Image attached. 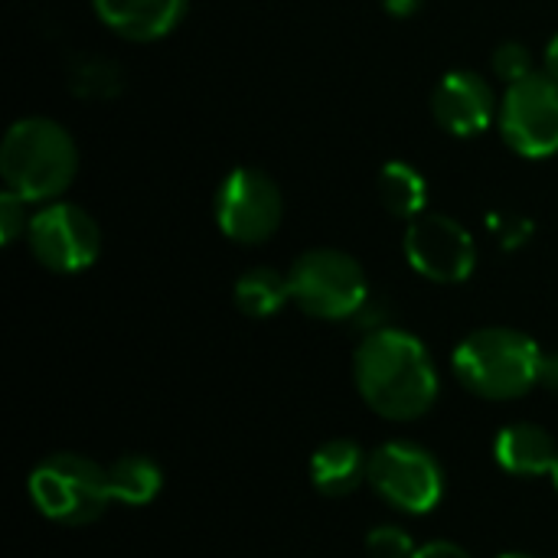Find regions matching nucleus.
<instances>
[{"instance_id":"10","label":"nucleus","mask_w":558,"mask_h":558,"mask_svg":"<svg viewBox=\"0 0 558 558\" xmlns=\"http://www.w3.org/2000/svg\"><path fill=\"white\" fill-rule=\"evenodd\" d=\"M405 262L435 284H461L477 268V242L464 222L448 213H422L405 226Z\"/></svg>"},{"instance_id":"16","label":"nucleus","mask_w":558,"mask_h":558,"mask_svg":"<svg viewBox=\"0 0 558 558\" xmlns=\"http://www.w3.org/2000/svg\"><path fill=\"white\" fill-rule=\"evenodd\" d=\"M235 307L245 314V317H255V320H265V317H275L288 301H291V281L284 271L278 268H268V265H258V268H248L239 281H235Z\"/></svg>"},{"instance_id":"17","label":"nucleus","mask_w":558,"mask_h":558,"mask_svg":"<svg viewBox=\"0 0 558 558\" xmlns=\"http://www.w3.org/2000/svg\"><path fill=\"white\" fill-rule=\"evenodd\" d=\"M108 487H111V500L128 507H144L160 494L163 471L147 454H124L108 464Z\"/></svg>"},{"instance_id":"23","label":"nucleus","mask_w":558,"mask_h":558,"mask_svg":"<svg viewBox=\"0 0 558 558\" xmlns=\"http://www.w3.org/2000/svg\"><path fill=\"white\" fill-rule=\"evenodd\" d=\"M539 386L558 392V353H546L543 350V360H539Z\"/></svg>"},{"instance_id":"8","label":"nucleus","mask_w":558,"mask_h":558,"mask_svg":"<svg viewBox=\"0 0 558 558\" xmlns=\"http://www.w3.org/2000/svg\"><path fill=\"white\" fill-rule=\"evenodd\" d=\"M497 128L504 144L526 157L546 160L558 154V82L543 69L507 85Z\"/></svg>"},{"instance_id":"2","label":"nucleus","mask_w":558,"mask_h":558,"mask_svg":"<svg viewBox=\"0 0 558 558\" xmlns=\"http://www.w3.org/2000/svg\"><path fill=\"white\" fill-rule=\"evenodd\" d=\"M78 173V144L46 114L16 118L0 141L3 190L29 206L56 203Z\"/></svg>"},{"instance_id":"4","label":"nucleus","mask_w":558,"mask_h":558,"mask_svg":"<svg viewBox=\"0 0 558 558\" xmlns=\"http://www.w3.org/2000/svg\"><path fill=\"white\" fill-rule=\"evenodd\" d=\"M29 497L46 520L59 526H88L101 520L111 504L108 468L72 451L49 454L29 474Z\"/></svg>"},{"instance_id":"18","label":"nucleus","mask_w":558,"mask_h":558,"mask_svg":"<svg viewBox=\"0 0 558 558\" xmlns=\"http://www.w3.org/2000/svg\"><path fill=\"white\" fill-rule=\"evenodd\" d=\"M72 92L82 98H111L121 88V72L108 59H78L69 72Z\"/></svg>"},{"instance_id":"26","label":"nucleus","mask_w":558,"mask_h":558,"mask_svg":"<svg viewBox=\"0 0 558 558\" xmlns=\"http://www.w3.org/2000/svg\"><path fill=\"white\" fill-rule=\"evenodd\" d=\"M500 558H536V556H526V553H507V556Z\"/></svg>"},{"instance_id":"14","label":"nucleus","mask_w":558,"mask_h":558,"mask_svg":"<svg viewBox=\"0 0 558 558\" xmlns=\"http://www.w3.org/2000/svg\"><path fill=\"white\" fill-rule=\"evenodd\" d=\"M494 458L504 471L517 477L553 474L558 458L556 438L536 422H513L494 441Z\"/></svg>"},{"instance_id":"11","label":"nucleus","mask_w":558,"mask_h":558,"mask_svg":"<svg viewBox=\"0 0 558 558\" xmlns=\"http://www.w3.org/2000/svg\"><path fill=\"white\" fill-rule=\"evenodd\" d=\"M432 114L441 131L454 137H477L497 121L500 98L487 75L471 69H451L438 78L432 92Z\"/></svg>"},{"instance_id":"7","label":"nucleus","mask_w":558,"mask_h":558,"mask_svg":"<svg viewBox=\"0 0 558 558\" xmlns=\"http://www.w3.org/2000/svg\"><path fill=\"white\" fill-rule=\"evenodd\" d=\"M389 507L402 513H432L445 497V468L415 441H386L369 454L366 481Z\"/></svg>"},{"instance_id":"15","label":"nucleus","mask_w":558,"mask_h":558,"mask_svg":"<svg viewBox=\"0 0 558 558\" xmlns=\"http://www.w3.org/2000/svg\"><path fill=\"white\" fill-rule=\"evenodd\" d=\"M376 196L383 209L396 219H418L428 213V180L418 167L405 160H389L376 177Z\"/></svg>"},{"instance_id":"9","label":"nucleus","mask_w":558,"mask_h":558,"mask_svg":"<svg viewBox=\"0 0 558 558\" xmlns=\"http://www.w3.org/2000/svg\"><path fill=\"white\" fill-rule=\"evenodd\" d=\"M98 219L75 203H46L33 213L26 229L29 255L52 275H78L101 255Z\"/></svg>"},{"instance_id":"3","label":"nucleus","mask_w":558,"mask_h":558,"mask_svg":"<svg viewBox=\"0 0 558 558\" xmlns=\"http://www.w3.org/2000/svg\"><path fill=\"white\" fill-rule=\"evenodd\" d=\"M539 343L513 327H481L468 333L451 356L458 383L490 402H510L539 386Z\"/></svg>"},{"instance_id":"24","label":"nucleus","mask_w":558,"mask_h":558,"mask_svg":"<svg viewBox=\"0 0 558 558\" xmlns=\"http://www.w3.org/2000/svg\"><path fill=\"white\" fill-rule=\"evenodd\" d=\"M383 7L392 16H412V13H418L422 0H383Z\"/></svg>"},{"instance_id":"13","label":"nucleus","mask_w":558,"mask_h":558,"mask_svg":"<svg viewBox=\"0 0 558 558\" xmlns=\"http://www.w3.org/2000/svg\"><path fill=\"white\" fill-rule=\"evenodd\" d=\"M307 471L324 497H350L369 481V454L353 438H330L311 454Z\"/></svg>"},{"instance_id":"21","label":"nucleus","mask_w":558,"mask_h":558,"mask_svg":"<svg viewBox=\"0 0 558 558\" xmlns=\"http://www.w3.org/2000/svg\"><path fill=\"white\" fill-rule=\"evenodd\" d=\"M29 203H23L20 196L13 193H0V242L3 245H13L16 239H26V229H29V219L33 213H26Z\"/></svg>"},{"instance_id":"5","label":"nucleus","mask_w":558,"mask_h":558,"mask_svg":"<svg viewBox=\"0 0 558 558\" xmlns=\"http://www.w3.org/2000/svg\"><path fill=\"white\" fill-rule=\"evenodd\" d=\"M291 304L314 320H353L369 304V278L363 265L340 248H307L294 258Z\"/></svg>"},{"instance_id":"27","label":"nucleus","mask_w":558,"mask_h":558,"mask_svg":"<svg viewBox=\"0 0 558 558\" xmlns=\"http://www.w3.org/2000/svg\"><path fill=\"white\" fill-rule=\"evenodd\" d=\"M553 484H556V490H558V458H556V468H553Z\"/></svg>"},{"instance_id":"25","label":"nucleus","mask_w":558,"mask_h":558,"mask_svg":"<svg viewBox=\"0 0 558 558\" xmlns=\"http://www.w3.org/2000/svg\"><path fill=\"white\" fill-rule=\"evenodd\" d=\"M543 62H546V72H549V75L558 82V33L549 39V46H546V59H543Z\"/></svg>"},{"instance_id":"1","label":"nucleus","mask_w":558,"mask_h":558,"mask_svg":"<svg viewBox=\"0 0 558 558\" xmlns=\"http://www.w3.org/2000/svg\"><path fill=\"white\" fill-rule=\"evenodd\" d=\"M353 379L363 402L389 422H415L432 412L441 376L428 347L399 327L369 330L353 353Z\"/></svg>"},{"instance_id":"22","label":"nucleus","mask_w":558,"mask_h":558,"mask_svg":"<svg viewBox=\"0 0 558 558\" xmlns=\"http://www.w3.org/2000/svg\"><path fill=\"white\" fill-rule=\"evenodd\" d=\"M412 558H474V556H471L464 546H458V543L435 539V543H425V546H418Z\"/></svg>"},{"instance_id":"20","label":"nucleus","mask_w":558,"mask_h":558,"mask_svg":"<svg viewBox=\"0 0 558 558\" xmlns=\"http://www.w3.org/2000/svg\"><path fill=\"white\" fill-rule=\"evenodd\" d=\"M366 553L373 558H412L415 556V543H412V536L402 526L383 523V526L369 530Z\"/></svg>"},{"instance_id":"6","label":"nucleus","mask_w":558,"mask_h":558,"mask_svg":"<svg viewBox=\"0 0 558 558\" xmlns=\"http://www.w3.org/2000/svg\"><path fill=\"white\" fill-rule=\"evenodd\" d=\"M219 232L235 245L268 242L284 219V193L262 167H235L222 177L213 199Z\"/></svg>"},{"instance_id":"12","label":"nucleus","mask_w":558,"mask_h":558,"mask_svg":"<svg viewBox=\"0 0 558 558\" xmlns=\"http://www.w3.org/2000/svg\"><path fill=\"white\" fill-rule=\"evenodd\" d=\"M190 0H92L95 16L128 43H157L170 36Z\"/></svg>"},{"instance_id":"19","label":"nucleus","mask_w":558,"mask_h":558,"mask_svg":"<svg viewBox=\"0 0 558 558\" xmlns=\"http://www.w3.org/2000/svg\"><path fill=\"white\" fill-rule=\"evenodd\" d=\"M490 65H494V75H497L504 85H513V82H520V78H526V75L536 72L530 46L520 43V39L500 43V46L494 49V56H490Z\"/></svg>"}]
</instances>
